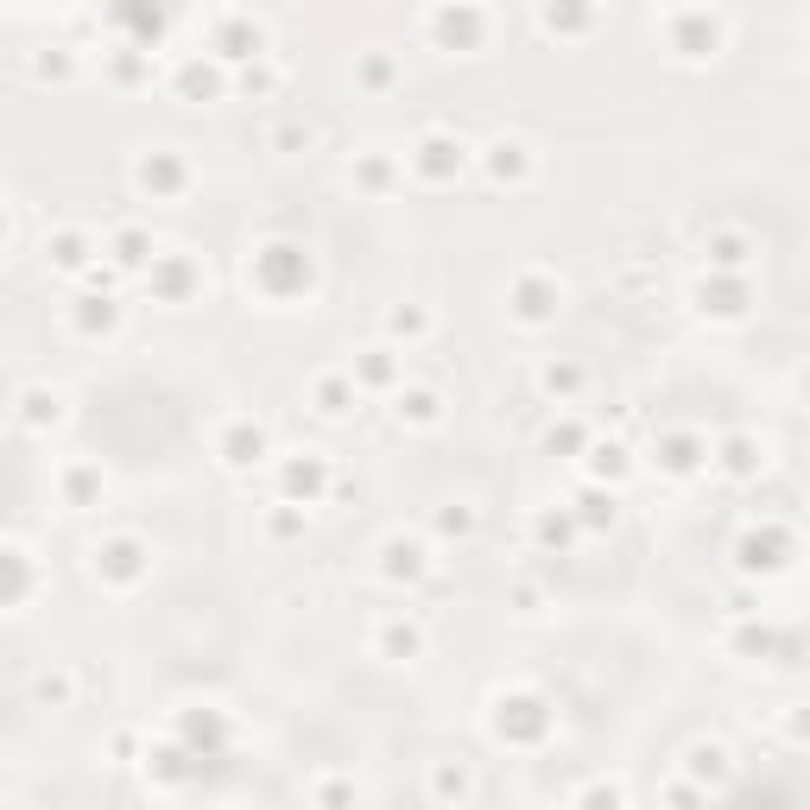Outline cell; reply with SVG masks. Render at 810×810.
<instances>
[{"mask_svg":"<svg viewBox=\"0 0 810 810\" xmlns=\"http://www.w3.org/2000/svg\"><path fill=\"white\" fill-rule=\"evenodd\" d=\"M146 570H153V552H146L134 533H108V538H96V545H89V576H96L101 589L127 595V589H139V583H146Z\"/></svg>","mask_w":810,"mask_h":810,"instance_id":"obj_1","label":"cell"},{"mask_svg":"<svg viewBox=\"0 0 810 810\" xmlns=\"http://www.w3.org/2000/svg\"><path fill=\"white\" fill-rule=\"evenodd\" d=\"M247 279H254L266 297H297V292H311V260H304V247H292V241H266V247H254V260H247Z\"/></svg>","mask_w":810,"mask_h":810,"instance_id":"obj_2","label":"cell"},{"mask_svg":"<svg viewBox=\"0 0 810 810\" xmlns=\"http://www.w3.org/2000/svg\"><path fill=\"white\" fill-rule=\"evenodd\" d=\"M424 39L443 45V51H481V39H488L481 0H437L424 13Z\"/></svg>","mask_w":810,"mask_h":810,"instance_id":"obj_3","label":"cell"},{"mask_svg":"<svg viewBox=\"0 0 810 810\" xmlns=\"http://www.w3.org/2000/svg\"><path fill=\"white\" fill-rule=\"evenodd\" d=\"M134 191L153 203H172L191 191V165H184V153H172V146H158V153H139L134 158Z\"/></svg>","mask_w":810,"mask_h":810,"instance_id":"obj_4","label":"cell"},{"mask_svg":"<svg viewBox=\"0 0 810 810\" xmlns=\"http://www.w3.org/2000/svg\"><path fill=\"white\" fill-rule=\"evenodd\" d=\"M13 424H20L26 437H51L64 424V393L51 387V380L20 387V399H13Z\"/></svg>","mask_w":810,"mask_h":810,"instance_id":"obj_5","label":"cell"},{"mask_svg":"<svg viewBox=\"0 0 810 810\" xmlns=\"http://www.w3.org/2000/svg\"><path fill=\"white\" fill-rule=\"evenodd\" d=\"M557 297H564V285H557L552 273H519L514 279V316L526 323V330L552 323V316H557Z\"/></svg>","mask_w":810,"mask_h":810,"instance_id":"obj_6","label":"cell"},{"mask_svg":"<svg viewBox=\"0 0 810 810\" xmlns=\"http://www.w3.org/2000/svg\"><path fill=\"white\" fill-rule=\"evenodd\" d=\"M462 158H469V146H462V139L424 134V139H418V153H412V172H418L424 184H450L456 172H462Z\"/></svg>","mask_w":810,"mask_h":810,"instance_id":"obj_7","label":"cell"},{"mask_svg":"<svg viewBox=\"0 0 810 810\" xmlns=\"http://www.w3.org/2000/svg\"><path fill=\"white\" fill-rule=\"evenodd\" d=\"M7 570H13L7 608H13V614H26L32 602H39V589H45V570H39V557H32V545H26V538H7Z\"/></svg>","mask_w":810,"mask_h":810,"instance_id":"obj_8","label":"cell"},{"mask_svg":"<svg viewBox=\"0 0 810 810\" xmlns=\"http://www.w3.org/2000/svg\"><path fill=\"white\" fill-rule=\"evenodd\" d=\"M216 456L228 462V469H254L260 456H266V431H260L254 418H228L216 431Z\"/></svg>","mask_w":810,"mask_h":810,"instance_id":"obj_9","label":"cell"},{"mask_svg":"<svg viewBox=\"0 0 810 810\" xmlns=\"http://www.w3.org/2000/svg\"><path fill=\"white\" fill-rule=\"evenodd\" d=\"M58 500L64 507H77V514H89V507L108 500V475H101L96 462H64L58 469Z\"/></svg>","mask_w":810,"mask_h":810,"instance_id":"obj_10","label":"cell"},{"mask_svg":"<svg viewBox=\"0 0 810 810\" xmlns=\"http://www.w3.org/2000/svg\"><path fill=\"white\" fill-rule=\"evenodd\" d=\"M45 266H51V273H89V235H82V228H51V235H45Z\"/></svg>","mask_w":810,"mask_h":810,"instance_id":"obj_11","label":"cell"},{"mask_svg":"<svg viewBox=\"0 0 810 810\" xmlns=\"http://www.w3.org/2000/svg\"><path fill=\"white\" fill-rule=\"evenodd\" d=\"M108 260H115L120 273H139V266H153V260H158V247H153V235H146V228L120 222L115 235H108Z\"/></svg>","mask_w":810,"mask_h":810,"instance_id":"obj_12","label":"cell"},{"mask_svg":"<svg viewBox=\"0 0 810 810\" xmlns=\"http://www.w3.org/2000/svg\"><path fill=\"white\" fill-rule=\"evenodd\" d=\"M538 20H545V32L583 39V32L595 26V0H545V7H538Z\"/></svg>","mask_w":810,"mask_h":810,"instance_id":"obj_13","label":"cell"},{"mask_svg":"<svg viewBox=\"0 0 810 810\" xmlns=\"http://www.w3.org/2000/svg\"><path fill=\"white\" fill-rule=\"evenodd\" d=\"M672 45L684 51V58H715V45H722V20H710V13H691V20L672 26Z\"/></svg>","mask_w":810,"mask_h":810,"instance_id":"obj_14","label":"cell"},{"mask_svg":"<svg viewBox=\"0 0 810 810\" xmlns=\"http://www.w3.org/2000/svg\"><path fill=\"white\" fill-rule=\"evenodd\" d=\"M526 172H533V146L526 139H495L488 146V178L495 184H526Z\"/></svg>","mask_w":810,"mask_h":810,"instance_id":"obj_15","label":"cell"},{"mask_svg":"<svg viewBox=\"0 0 810 810\" xmlns=\"http://www.w3.org/2000/svg\"><path fill=\"white\" fill-rule=\"evenodd\" d=\"M115 323H120L115 297H77V304H70V330H77V336H108Z\"/></svg>","mask_w":810,"mask_h":810,"instance_id":"obj_16","label":"cell"},{"mask_svg":"<svg viewBox=\"0 0 810 810\" xmlns=\"http://www.w3.org/2000/svg\"><path fill=\"white\" fill-rule=\"evenodd\" d=\"M146 279H158V292H165V304H178V297L191 292V285H197V266H191L184 254H158L153 266H146Z\"/></svg>","mask_w":810,"mask_h":810,"instance_id":"obj_17","label":"cell"},{"mask_svg":"<svg viewBox=\"0 0 810 810\" xmlns=\"http://www.w3.org/2000/svg\"><path fill=\"white\" fill-rule=\"evenodd\" d=\"M418 646H424L418 621H380L374 627V653L380 658H418Z\"/></svg>","mask_w":810,"mask_h":810,"instance_id":"obj_18","label":"cell"},{"mask_svg":"<svg viewBox=\"0 0 810 810\" xmlns=\"http://www.w3.org/2000/svg\"><path fill=\"white\" fill-rule=\"evenodd\" d=\"M216 45H222V58H228V64L266 58V39H260V26H247V20H228V26L216 32Z\"/></svg>","mask_w":810,"mask_h":810,"instance_id":"obj_19","label":"cell"},{"mask_svg":"<svg viewBox=\"0 0 810 810\" xmlns=\"http://www.w3.org/2000/svg\"><path fill=\"white\" fill-rule=\"evenodd\" d=\"M424 564H431V552H424L418 538H393V545H387V564H380V570L393 576V583H412V576H424Z\"/></svg>","mask_w":810,"mask_h":810,"instance_id":"obj_20","label":"cell"},{"mask_svg":"<svg viewBox=\"0 0 810 810\" xmlns=\"http://www.w3.org/2000/svg\"><path fill=\"white\" fill-rule=\"evenodd\" d=\"M311 399H316V412H323V418H342L349 406H355V368H349V380H342V374H323L311 387Z\"/></svg>","mask_w":810,"mask_h":810,"instance_id":"obj_21","label":"cell"},{"mask_svg":"<svg viewBox=\"0 0 810 810\" xmlns=\"http://www.w3.org/2000/svg\"><path fill=\"white\" fill-rule=\"evenodd\" d=\"M32 77H39V82H70V77H77V58H70L64 45H45L39 58H32Z\"/></svg>","mask_w":810,"mask_h":810,"instance_id":"obj_22","label":"cell"},{"mask_svg":"<svg viewBox=\"0 0 810 810\" xmlns=\"http://www.w3.org/2000/svg\"><path fill=\"white\" fill-rule=\"evenodd\" d=\"M703 254H710L715 273H734V266H748V241H741V235H715Z\"/></svg>","mask_w":810,"mask_h":810,"instance_id":"obj_23","label":"cell"},{"mask_svg":"<svg viewBox=\"0 0 810 810\" xmlns=\"http://www.w3.org/2000/svg\"><path fill=\"white\" fill-rule=\"evenodd\" d=\"M323 475H330V469H323V462H316V456H311V462H285V488H292V495H304V500H311L316 488H323Z\"/></svg>","mask_w":810,"mask_h":810,"instance_id":"obj_24","label":"cell"},{"mask_svg":"<svg viewBox=\"0 0 810 810\" xmlns=\"http://www.w3.org/2000/svg\"><path fill=\"white\" fill-rule=\"evenodd\" d=\"M361 380H368V387H393V380H399L393 349H368V361H361Z\"/></svg>","mask_w":810,"mask_h":810,"instance_id":"obj_25","label":"cell"},{"mask_svg":"<svg viewBox=\"0 0 810 810\" xmlns=\"http://www.w3.org/2000/svg\"><path fill=\"white\" fill-rule=\"evenodd\" d=\"M399 418H412V424H437V393H424V387L399 393Z\"/></svg>","mask_w":810,"mask_h":810,"instance_id":"obj_26","label":"cell"},{"mask_svg":"<svg viewBox=\"0 0 810 810\" xmlns=\"http://www.w3.org/2000/svg\"><path fill=\"white\" fill-rule=\"evenodd\" d=\"M197 89L209 96V89H222V77H216V70H197V64H184V70H178V96H197Z\"/></svg>","mask_w":810,"mask_h":810,"instance_id":"obj_27","label":"cell"},{"mask_svg":"<svg viewBox=\"0 0 810 810\" xmlns=\"http://www.w3.org/2000/svg\"><path fill=\"white\" fill-rule=\"evenodd\" d=\"M576 380H583V374H576L570 361H552V368H545V393H564V399H570Z\"/></svg>","mask_w":810,"mask_h":810,"instance_id":"obj_28","label":"cell"},{"mask_svg":"<svg viewBox=\"0 0 810 810\" xmlns=\"http://www.w3.org/2000/svg\"><path fill=\"white\" fill-rule=\"evenodd\" d=\"M722 469H734V475H748V469H753V443H748V437L722 443Z\"/></svg>","mask_w":810,"mask_h":810,"instance_id":"obj_29","label":"cell"},{"mask_svg":"<svg viewBox=\"0 0 810 810\" xmlns=\"http://www.w3.org/2000/svg\"><path fill=\"white\" fill-rule=\"evenodd\" d=\"M361 82H368V89H387V82H393V64L380 58V51H368V64H361Z\"/></svg>","mask_w":810,"mask_h":810,"instance_id":"obj_30","label":"cell"},{"mask_svg":"<svg viewBox=\"0 0 810 810\" xmlns=\"http://www.w3.org/2000/svg\"><path fill=\"white\" fill-rule=\"evenodd\" d=\"M387 330H393V336H424V311H393V316H387Z\"/></svg>","mask_w":810,"mask_h":810,"instance_id":"obj_31","label":"cell"},{"mask_svg":"<svg viewBox=\"0 0 810 810\" xmlns=\"http://www.w3.org/2000/svg\"><path fill=\"white\" fill-rule=\"evenodd\" d=\"M583 507H589V526H608V519H614V500L608 495H583Z\"/></svg>","mask_w":810,"mask_h":810,"instance_id":"obj_32","label":"cell"},{"mask_svg":"<svg viewBox=\"0 0 810 810\" xmlns=\"http://www.w3.org/2000/svg\"><path fill=\"white\" fill-rule=\"evenodd\" d=\"M39 696H58V703H64V696H70V684H64V677H39Z\"/></svg>","mask_w":810,"mask_h":810,"instance_id":"obj_33","label":"cell"}]
</instances>
